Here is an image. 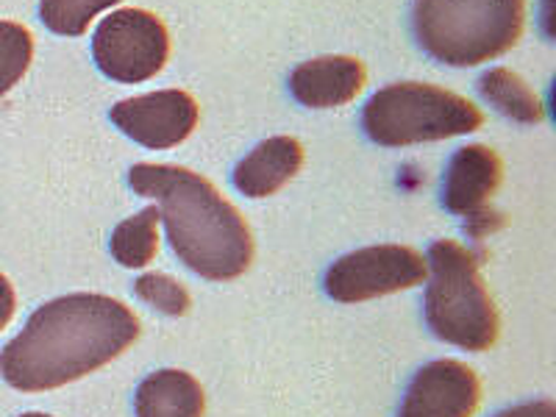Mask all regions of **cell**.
<instances>
[{
    "label": "cell",
    "mask_w": 556,
    "mask_h": 417,
    "mask_svg": "<svg viewBox=\"0 0 556 417\" xmlns=\"http://www.w3.org/2000/svg\"><path fill=\"white\" fill-rule=\"evenodd\" d=\"M139 317L123 301L76 292L39 306L0 351V374L20 392H48L96 374L128 351Z\"/></svg>",
    "instance_id": "6da1fadb"
},
{
    "label": "cell",
    "mask_w": 556,
    "mask_h": 417,
    "mask_svg": "<svg viewBox=\"0 0 556 417\" xmlns=\"http://www.w3.org/2000/svg\"><path fill=\"white\" fill-rule=\"evenodd\" d=\"M128 187L159 201L170 248L192 273L206 281H231L251 267L253 237L245 217L201 173L139 162L128 170Z\"/></svg>",
    "instance_id": "7a4b0ae2"
},
{
    "label": "cell",
    "mask_w": 556,
    "mask_h": 417,
    "mask_svg": "<svg viewBox=\"0 0 556 417\" xmlns=\"http://www.w3.org/2000/svg\"><path fill=\"white\" fill-rule=\"evenodd\" d=\"M526 0H415L417 45L448 67H476L501 56L520 39Z\"/></svg>",
    "instance_id": "3957f363"
},
{
    "label": "cell",
    "mask_w": 556,
    "mask_h": 417,
    "mask_svg": "<svg viewBox=\"0 0 556 417\" xmlns=\"http://www.w3.org/2000/svg\"><path fill=\"white\" fill-rule=\"evenodd\" d=\"M431 273L426 290V323L443 342L479 354L498 342L501 317L473 251L454 240H437L429 248Z\"/></svg>",
    "instance_id": "277c9868"
},
{
    "label": "cell",
    "mask_w": 556,
    "mask_h": 417,
    "mask_svg": "<svg viewBox=\"0 0 556 417\" xmlns=\"http://www.w3.org/2000/svg\"><path fill=\"white\" fill-rule=\"evenodd\" d=\"M484 126V114L468 98L437 84L399 81L379 89L362 109V128L376 146L406 148L465 137Z\"/></svg>",
    "instance_id": "5b68a950"
},
{
    "label": "cell",
    "mask_w": 556,
    "mask_h": 417,
    "mask_svg": "<svg viewBox=\"0 0 556 417\" xmlns=\"http://www.w3.org/2000/svg\"><path fill=\"white\" fill-rule=\"evenodd\" d=\"M92 56L112 81L142 84L162 73L170 59V34L146 9H117L101 20L92 37Z\"/></svg>",
    "instance_id": "8992f818"
},
{
    "label": "cell",
    "mask_w": 556,
    "mask_h": 417,
    "mask_svg": "<svg viewBox=\"0 0 556 417\" xmlns=\"http://www.w3.org/2000/svg\"><path fill=\"white\" fill-rule=\"evenodd\" d=\"M429 265L409 245H370L345 253L323 276V290L337 304H362L424 285Z\"/></svg>",
    "instance_id": "52a82bcc"
},
{
    "label": "cell",
    "mask_w": 556,
    "mask_h": 417,
    "mask_svg": "<svg viewBox=\"0 0 556 417\" xmlns=\"http://www.w3.org/2000/svg\"><path fill=\"white\" fill-rule=\"evenodd\" d=\"M504 181V162L486 146H465L451 156L443 178V206L465 220V231L473 240L493 235L504 226V217L486 201Z\"/></svg>",
    "instance_id": "ba28073f"
},
{
    "label": "cell",
    "mask_w": 556,
    "mask_h": 417,
    "mask_svg": "<svg viewBox=\"0 0 556 417\" xmlns=\"http://www.w3.org/2000/svg\"><path fill=\"white\" fill-rule=\"evenodd\" d=\"M112 123L137 146L151 151H170L198 128L195 98L184 89H156L148 96H134L112 106Z\"/></svg>",
    "instance_id": "9c48e42d"
},
{
    "label": "cell",
    "mask_w": 556,
    "mask_h": 417,
    "mask_svg": "<svg viewBox=\"0 0 556 417\" xmlns=\"http://www.w3.org/2000/svg\"><path fill=\"white\" fill-rule=\"evenodd\" d=\"M481 381L465 362L437 359L412 376L399 417H473Z\"/></svg>",
    "instance_id": "30bf717a"
},
{
    "label": "cell",
    "mask_w": 556,
    "mask_h": 417,
    "mask_svg": "<svg viewBox=\"0 0 556 417\" xmlns=\"http://www.w3.org/2000/svg\"><path fill=\"white\" fill-rule=\"evenodd\" d=\"M367 70L354 56H320L298 64L290 73V92L301 106H345L362 92Z\"/></svg>",
    "instance_id": "8fae6325"
},
{
    "label": "cell",
    "mask_w": 556,
    "mask_h": 417,
    "mask_svg": "<svg viewBox=\"0 0 556 417\" xmlns=\"http://www.w3.org/2000/svg\"><path fill=\"white\" fill-rule=\"evenodd\" d=\"M304 167V148L295 137H270L235 167V187L245 198H270Z\"/></svg>",
    "instance_id": "7c38bea8"
},
{
    "label": "cell",
    "mask_w": 556,
    "mask_h": 417,
    "mask_svg": "<svg viewBox=\"0 0 556 417\" xmlns=\"http://www.w3.org/2000/svg\"><path fill=\"white\" fill-rule=\"evenodd\" d=\"M137 417H203L206 395L187 370H156L137 387Z\"/></svg>",
    "instance_id": "4fadbf2b"
},
{
    "label": "cell",
    "mask_w": 556,
    "mask_h": 417,
    "mask_svg": "<svg viewBox=\"0 0 556 417\" xmlns=\"http://www.w3.org/2000/svg\"><path fill=\"white\" fill-rule=\"evenodd\" d=\"M479 92L490 106H495L501 114H506L509 121L526 123V126L543 123V101H540L538 92L509 67L486 70L484 76L479 78Z\"/></svg>",
    "instance_id": "5bb4252c"
},
{
    "label": "cell",
    "mask_w": 556,
    "mask_h": 417,
    "mask_svg": "<svg viewBox=\"0 0 556 417\" xmlns=\"http://www.w3.org/2000/svg\"><path fill=\"white\" fill-rule=\"evenodd\" d=\"M109 251L114 262L128 270H142L151 265L159 251V208H142L139 215L123 220L112 231Z\"/></svg>",
    "instance_id": "9a60e30c"
},
{
    "label": "cell",
    "mask_w": 556,
    "mask_h": 417,
    "mask_svg": "<svg viewBox=\"0 0 556 417\" xmlns=\"http://www.w3.org/2000/svg\"><path fill=\"white\" fill-rule=\"evenodd\" d=\"M121 0H39V17L59 37H81L92 20Z\"/></svg>",
    "instance_id": "2e32d148"
},
{
    "label": "cell",
    "mask_w": 556,
    "mask_h": 417,
    "mask_svg": "<svg viewBox=\"0 0 556 417\" xmlns=\"http://www.w3.org/2000/svg\"><path fill=\"white\" fill-rule=\"evenodd\" d=\"M34 59V37L23 23L0 20V98L17 87Z\"/></svg>",
    "instance_id": "e0dca14e"
},
{
    "label": "cell",
    "mask_w": 556,
    "mask_h": 417,
    "mask_svg": "<svg viewBox=\"0 0 556 417\" xmlns=\"http://www.w3.org/2000/svg\"><path fill=\"white\" fill-rule=\"evenodd\" d=\"M134 292H137L139 301H146L148 306H153L162 315L170 317H184L190 312L192 298L190 290L176 281V278L165 276V273H146L134 281Z\"/></svg>",
    "instance_id": "ac0fdd59"
},
{
    "label": "cell",
    "mask_w": 556,
    "mask_h": 417,
    "mask_svg": "<svg viewBox=\"0 0 556 417\" xmlns=\"http://www.w3.org/2000/svg\"><path fill=\"white\" fill-rule=\"evenodd\" d=\"M493 417H556V406L554 401H526V404H515Z\"/></svg>",
    "instance_id": "d6986e66"
},
{
    "label": "cell",
    "mask_w": 556,
    "mask_h": 417,
    "mask_svg": "<svg viewBox=\"0 0 556 417\" xmlns=\"http://www.w3.org/2000/svg\"><path fill=\"white\" fill-rule=\"evenodd\" d=\"M14 309H17V295H14V287L3 273H0V331L7 329L12 323Z\"/></svg>",
    "instance_id": "ffe728a7"
},
{
    "label": "cell",
    "mask_w": 556,
    "mask_h": 417,
    "mask_svg": "<svg viewBox=\"0 0 556 417\" xmlns=\"http://www.w3.org/2000/svg\"><path fill=\"white\" fill-rule=\"evenodd\" d=\"M20 417H53V415H42V412H26V415Z\"/></svg>",
    "instance_id": "44dd1931"
}]
</instances>
